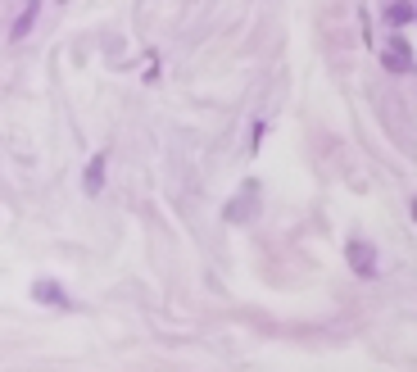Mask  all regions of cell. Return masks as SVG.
Listing matches in <instances>:
<instances>
[{
	"label": "cell",
	"instance_id": "obj_1",
	"mask_svg": "<svg viewBox=\"0 0 417 372\" xmlns=\"http://www.w3.org/2000/svg\"><path fill=\"white\" fill-rule=\"evenodd\" d=\"M345 259H350L354 277H367V282L376 277V250L367 241H350V245H345Z\"/></svg>",
	"mask_w": 417,
	"mask_h": 372
},
{
	"label": "cell",
	"instance_id": "obj_2",
	"mask_svg": "<svg viewBox=\"0 0 417 372\" xmlns=\"http://www.w3.org/2000/svg\"><path fill=\"white\" fill-rule=\"evenodd\" d=\"M32 300H36V304H50V309H73L68 291H64V286H55V282H32Z\"/></svg>",
	"mask_w": 417,
	"mask_h": 372
},
{
	"label": "cell",
	"instance_id": "obj_3",
	"mask_svg": "<svg viewBox=\"0 0 417 372\" xmlns=\"http://www.w3.org/2000/svg\"><path fill=\"white\" fill-rule=\"evenodd\" d=\"M381 64L390 68V73H408V68H413V50H408L404 41H390L381 50Z\"/></svg>",
	"mask_w": 417,
	"mask_h": 372
},
{
	"label": "cell",
	"instance_id": "obj_4",
	"mask_svg": "<svg viewBox=\"0 0 417 372\" xmlns=\"http://www.w3.org/2000/svg\"><path fill=\"white\" fill-rule=\"evenodd\" d=\"M36 14H41V0H28V5H23V14H19V23L10 28V41H23V37L32 32V28H36Z\"/></svg>",
	"mask_w": 417,
	"mask_h": 372
},
{
	"label": "cell",
	"instance_id": "obj_5",
	"mask_svg": "<svg viewBox=\"0 0 417 372\" xmlns=\"http://www.w3.org/2000/svg\"><path fill=\"white\" fill-rule=\"evenodd\" d=\"M105 164H109L105 154H96V159L87 164V196H100V186H105Z\"/></svg>",
	"mask_w": 417,
	"mask_h": 372
},
{
	"label": "cell",
	"instance_id": "obj_6",
	"mask_svg": "<svg viewBox=\"0 0 417 372\" xmlns=\"http://www.w3.org/2000/svg\"><path fill=\"white\" fill-rule=\"evenodd\" d=\"M385 23H390V28H408V23H413V5H390V10H385Z\"/></svg>",
	"mask_w": 417,
	"mask_h": 372
},
{
	"label": "cell",
	"instance_id": "obj_7",
	"mask_svg": "<svg viewBox=\"0 0 417 372\" xmlns=\"http://www.w3.org/2000/svg\"><path fill=\"white\" fill-rule=\"evenodd\" d=\"M413 218H417V200H413Z\"/></svg>",
	"mask_w": 417,
	"mask_h": 372
}]
</instances>
